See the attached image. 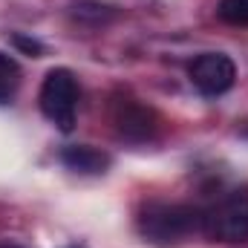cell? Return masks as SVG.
Wrapping results in <instances>:
<instances>
[{"label":"cell","mask_w":248,"mask_h":248,"mask_svg":"<svg viewBox=\"0 0 248 248\" xmlns=\"http://www.w3.org/2000/svg\"><path fill=\"white\" fill-rule=\"evenodd\" d=\"M41 113L55 124L58 130L69 133L75 127V107H78V84L69 69H49L41 84Z\"/></svg>","instance_id":"7a4b0ae2"},{"label":"cell","mask_w":248,"mask_h":248,"mask_svg":"<svg viewBox=\"0 0 248 248\" xmlns=\"http://www.w3.org/2000/svg\"><path fill=\"white\" fill-rule=\"evenodd\" d=\"M139 228L150 243L170 246V243H179L182 237L202 228V211H196L190 205H176V202L173 205L170 202H150L141 208Z\"/></svg>","instance_id":"6da1fadb"},{"label":"cell","mask_w":248,"mask_h":248,"mask_svg":"<svg viewBox=\"0 0 248 248\" xmlns=\"http://www.w3.org/2000/svg\"><path fill=\"white\" fill-rule=\"evenodd\" d=\"M61 162L69 170H78V173H104L110 168V156L90 147V144H72L61 153Z\"/></svg>","instance_id":"8992f818"},{"label":"cell","mask_w":248,"mask_h":248,"mask_svg":"<svg viewBox=\"0 0 248 248\" xmlns=\"http://www.w3.org/2000/svg\"><path fill=\"white\" fill-rule=\"evenodd\" d=\"M217 15L231 26H248V0H219Z\"/></svg>","instance_id":"ba28073f"},{"label":"cell","mask_w":248,"mask_h":248,"mask_svg":"<svg viewBox=\"0 0 248 248\" xmlns=\"http://www.w3.org/2000/svg\"><path fill=\"white\" fill-rule=\"evenodd\" d=\"M15 44H17L20 49H26L29 55H41V52H44V46H41L38 41H29V38H23V35H15Z\"/></svg>","instance_id":"9c48e42d"},{"label":"cell","mask_w":248,"mask_h":248,"mask_svg":"<svg viewBox=\"0 0 248 248\" xmlns=\"http://www.w3.org/2000/svg\"><path fill=\"white\" fill-rule=\"evenodd\" d=\"M3 248H20V246H3Z\"/></svg>","instance_id":"30bf717a"},{"label":"cell","mask_w":248,"mask_h":248,"mask_svg":"<svg viewBox=\"0 0 248 248\" xmlns=\"http://www.w3.org/2000/svg\"><path fill=\"white\" fill-rule=\"evenodd\" d=\"M234 81H237V66L222 52H205L190 63V84L208 98L228 93Z\"/></svg>","instance_id":"277c9868"},{"label":"cell","mask_w":248,"mask_h":248,"mask_svg":"<svg viewBox=\"0 0 248 248\" xmlns=\"http://www.w3.org/2000/svg\"><path fill=\"white\" fill-rule=\"evenodd\" d=\"M202 231L211 240L243 243L248 240V190H231L219 205L202 214Z\"/></svg>","instance_id":"3957f363"},{"label":"cell","mask_w":248,"mask_h":248,"mask_svg":"<svg viewBox=\"0 0 248 248\" xmlns=\"http://www.w3.org/2000/svg\"><path fill=\"white\" fill-rule=\"evenodd\" d=\"M113 122L119 127V133L124 139H130V141H144V139H150L156 133V116L147 107H141V104H136L130 98L116 104Z\"/></svg>","instance_id":"5b68a950"},{"label":"cell","mask_w":248,"mask_h":248,"mask_svg":"<svg viewBox=\"0 0 248 248\" xmlns=\"http://www.w3.org/2000/svg\"><path fill=\"white\" fill-rule=\"evenodd\" d=\"M20 87V66L12 55L0 52V104H9Z\"/></svg>","instance_id":"52a82bcc"}]
</instances>
